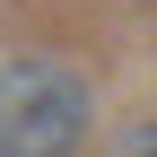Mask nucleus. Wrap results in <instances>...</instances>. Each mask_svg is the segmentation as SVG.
I'll list each match as a JSON object with an SVG mask.
<instances>
[{
    "instance_id": "2",
    "label": "nucleus",
    "mask_w": 157,
    "mask_h": 157,
    "mask_svg": "<svg viewBox=\"0 0 157 157\" xmlns=\"http://www.w3.org/2000/svg\"><path fill=\"white\" fill-rule=\"evenodd\" d=\"M105 157H157V113H148V122H131V131H122Z\"/></svg>"
},
{
    "instance_id": "1",
    "label": "nucleus",
    "mask_w": 157,
    "mask_h": 157,
    "mask_svg": "<svg viewBox=\"0 0 157 157\" xmlns=\"http://www.w3.org/2000/svg\"><path fill=\"white\" fill-rule=\"evenodd\" d=\"M96 122L87 70L61 52H26L0 61V157H78Z\"/></svg>"
}]
</instances>
